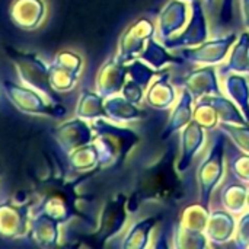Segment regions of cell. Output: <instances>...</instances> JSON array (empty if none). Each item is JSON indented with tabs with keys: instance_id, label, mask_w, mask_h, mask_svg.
<instances>
[{
	"instance_id": "7a4b0ae2",
	"label": "cell",
	"mask_w": 249,
	"mask_h": 249,
	"mask_svg": "<svg viewBox=\"0 0 249 249\" xmlns=\"http://www.w3.org/2000/svg\"><path fill=\"white\" fill-rule=\"evenodd\" d=\"M1 86L10 104L20 112L48 117H61L66 112L63 107L47 104L38 90L26 85H18L10 80H4Z\"/></svg>"
},
{
	"instance_id": "ba28073f",
	"label": "cell",
	"mask_w": 249,
	"mask_h": 249,
	"mask_svg": "<svg viewBox=\"0 0 249 249\" xmlns=\"http://www.w3.org/2000/svg\"><path fill=\"white\" fill-rule=\"evenodd\" d=\"M54 63L64 67V69H67V70H70V71H73V73H76V74H77V70H79V66H80L79 57L71 54V53H67V51L57 54Z\"/></svg>"
},
{
	"instance_id": "3957f363",
	"label": "cell",
	"mask_w": 249,
	"mask_h": 249,
	"mask_svg": "<svg viewBox=\"0 0 249 249\" xmlns=\"http://www.w3.org/2000/svg\"><path fill=\"white\" fill-rule=\"evenodd\" d=\"M29 204L18 201H0V238L16 239L29 228Z\"/></svg>"
},
{
	"instance_id": "5b68a950",
	"label": "cell",
	"mask_w": 249,
	"mask_h": 249,
	"mask_svg": "<svg viewBox=\"0 0 249 249\" xmlns=\"http://www.w3.org/2000/svg\"><path fill=\"white\" fill-rule=\"evenodd\" d=\"M58 222L44 213H35L29 222V238L38 247H54L58 239Z\"/></svg>"
},
{
	"instance_id": "8992f818",
	"label": "cell",
	"mask_w": 249,
	"mask_h": 249,
	"mask_svg": "<svg viewBox=\"0 0 249 249\" xmlns=\"http://www.w3.org/2000/svg\"><path fill=\"white\" fill-rule=\"evenodd\" d=\"M86 133H88L86 127L82 123L71 121V123L63 124L61 127L55 128L53 131V136L64 150H70L73 147L80 146L82 143H85L88 140Z\"/></svg>"
},
{
	"instance_id": "52a82bcc",
	"label": "cell",
	"mask_w": 249,
	"mask_h": 249,
	"mask_svg": "<svg viewBox=\"0 0 249 249\" xmlns=\"http://www.w3.org/2000/svg\"><path fill=\"white\" fill-rule=\"evenodd\" d=\"M76 76H77L76 73L55 63L50 67V82L54 90H69L70 88H73Z\"/></svg>"
},
{
	"instance_id": "277c9868",
	"label": "cell",
	"mask_w": 249,
	"mask_h": 249,
	"mask_svg": "<svg viewBox=\"0 0 249 249\" xmlns=\"http://www.w3.org/2000/svg\"><path fill=\"white\" fill-rule=\"evenodd\" d=\"M45 13V4L42 0H15L9 9V18L12 23L20 29H35Z\"/></svg>"
},
{
	"instance_id": "6da1fadb",
	"label": "cell",
	"mask_w": 249,
	"mask_h": 249,
	"mask_svg": "<svg viewBox=\"0 0 249 249\" xmlns=\"http://www.w3.org/2000/svg\"><path fill=\"white\" fill-rule=\"evenodd\" d=\"M4 53L16 69L20 82L39 93L45 95L51 101H57L55 92L50 82V67L34 53L19 51L10 45H4Z\"/></svg>"
}]
</instances>
